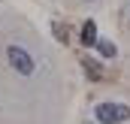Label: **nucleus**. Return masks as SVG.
I'll use <instances>...</instances> for the list:
<instances>
[{
    "label": "nucleus",
    "mask_w": 130,
    "mask_h": 124,
    "mask_svg": "<svg viewBox=\"0 0 130 124\" xmlns=\"http://www.w3.org/2000/svg\"><path fill=\"white\" fill-rule=\"evenodd\" d=\"M97 49H100V55H103V58H115V55H118L115 42H109V39H100V42H97Z\"/></svg>",
    "instance_id": "nucleus-4"
},
{
    "label": "nucleus",
    "mask_w": 130,
    "mask_h": 124,
    "mask_svg": "<svg viewBox=\"0 0 130 124\" xmlns=\"http://www.w3.org/2000/svg\"><path fill=\"white\" fill-rule=\"evenodd\" d=\"M6 61H9V67H12L18 76H33V73H36V61H33V55L27 52V49L15 45V42L6 45Z\"/></svg>",
    "instance_id": "nucleus-1"
},
{
    "label": "nucleus",
    "mask_w": 130,
    "mask_h": 124,
    "mask_svg": "<svg viewBox=\"0 0 130 124\" xmlns=\"http://www.w3.org/2000/svg\"><path fill=\"white\" fill-rule=\"evenodd\" d=\"M94 118L100 124H121L130 118V109L124 103H100L97 109H94Z\"/></svg>",
    "instance_id": "nucleus-2"
},
{
    "label": "nucleus",
    "mask_w": 130,
    "mask_h": 124,
    "mask_svg": "<svg viewBox=\"0 0 130 124\" xmlns=\"http://www.w3.org/2000/svg\"><path fill=\"white\" fill-rule=\"evenodd\" d=\"M85 70H88V73H91L94 79H100V76H103V73H100V67H97L94 61H85Z\"/></svg>",
    "instance_id": "nucleus-5"
},
{
    "label": "nucleus",
    "mask_w": 130,
    "mask_h": 124,
    "mask_svg": "<svg viewBox=\"0 0 130 124\" xmlns=\"http://www.w3.org/2000/svg\"><path fill=\"white\" fill-rule=\"evenodd\" d=\"M79 39H82V45H88V49H91V45H97V42H100L97 24H94V21H85V24H82V36H79Z\"/></svg>",
    "instance_id": "nucleus-3"
}]
</instances>
